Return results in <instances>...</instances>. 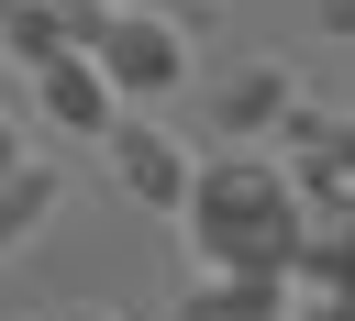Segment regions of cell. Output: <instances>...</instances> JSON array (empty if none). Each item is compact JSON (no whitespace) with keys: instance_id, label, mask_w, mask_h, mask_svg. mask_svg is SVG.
Wrapping results in <instances>:
<instances>
[{"instance_id":"cell-7","label":"cell","mask_w":355,"mask_h":321,"mask_svg":"<svg viewBox=\"0 0 355 321\" xmlns=\"http://www.w3.org/2000/svg\"><path fill=\"white\" fill-rule=\"evenodd\" d=\"M288 100H300L288 66H233V77H211V133H222V144H266Z\"/></svg>"},{"instance_id":"cell-14","label":"cell","mask_w":355,"mask_h":321,"mask_svg":"<svg viewBox=\"0 0 355 321\" xmlns=\"http://www.w3.org/2000/svg\"><path fill=\"white\" fill-rule=\"evenodd\" d=\"M0 11H11V0H0Z\"/></svg>"},{"instance_id":"cell-3","label":"cell","mask_w":355,"mask_h":321,"mask_svg":"<svg viewBox=\"0 0 355 321\" xmlns=\"http://www.w3.org/2000/svg\"><path fill=\"white\" fill-rule=\"evenodd\" d=\"M100 144H111V188H122L133 210H178V199H189V166H200V155H189L166 122H111Z\"/></svg>"},{"instance_id":"cell-9","label":"cell","mask_w":355,"mask_h":321,"mask_svg":"<svg viewBox=\"0 0 355 321\" xmlns=\"http://www.w3.org/2000/svg\"><path fill=\"white\" fill-rule=\"evenodd\" d=\"M0 44H11V66L33 77L44 55H67V11H55V0H11V11H0Z\"/></svg>"},{"instance_id":"cell-1","label":"cell","mask_w":355,"mask_h":321,"mask_svg":"<svg viewBox=\"0 0 355 321\" xmlns=\"http://www.w3.org/2000/svg\"><path fill=\"white\" fill-rule=\"evenodd\" d=\"M178 221H189V244H200V266H211V277H288L300 188H288V166H266L255 144H233V155L189 166Z\"/></svg>"},{"instance_id":"cell-11","label":"cell","mask_w":355,"mask_h":321,"mask_svg":"<svg viewBox=\"0 0 355 321\" xmlns=\"http://www.w3.org/2000/svg\"><path fill=\"white\" fill-rule=\"evenodd\" d=\"M322 33H344V44H355V0H322Z\"/></svg>"},{"instance_id":"cell-4","label":"cell","mask_w":355,"mask_h":321,"mask_svg":"<svg viewBox=\"0 0 355 321\" xmlns=\"http://www.w3.org/2000/svg\"><path fill=\"white\" fill-rule=\"evenodd\" d=\"M288 288H355V188H311V199H300Z\"/></svg>"},{"instance_id":"cell-13","label":"cell","mask_w":355,"mask_h":321,"mask_svg":"<svg viewBox=\"0 0 355 321\" xmlns=\"http://www.w3.org/2000/svg\"><path fill=\"white\" fill-rule=\"evenodd\" d=\"M55 321H111V310H55Z\"/></svg>"},{"instance_id":"cell-6","label":"cell","mask_w":355,"mask_h":321,"mask_svg":"<svg viewBox=\"0 0 355 321\" xmlns=\"http://www.w3.org/2000/svg\"><path fill=\"white\" fill-rule=\"evenodd\" d=\"M277 144H288V188H300V199H311V188H355V122L288 100V111H277Z\"/></svg>"},{"instance_id":"cell-8","label":"cell","mask_w":355,"mask_h":321,"mask_svg":"<svg viewBox=\"0 0 355 321\" xmlns=\"http://www.w3.org/2000/svg\"><path fill=\"white\" fill-rule=\"evenodd\" d=\"M288 310V277H200L178 321H277Z\"/></svg>"},{"instance_id":"cell-2","label":"cell","mask_w":355,"mask_h":321,"mask_svg":"<svg viewBox=\"0 0 355 321\" xmlns=\"http://www.w3.org/2000/svg\"><path fill=\"white\" fill-rule=\"evenodd\" d=\"M100 77H111V100H166L178 77H189V33L166 22V11H144V0H122L111 22H100Z\"/></svg>"},{"instance_id":"cell-12","label":"cell","mask_w":355,"mask_h":321,"mask_svg":"<svg viewBox=\"0 0 355 321\" xmlns=\"http://www.w3.org/2000/svg\"><path fill=\"white\" fill-rule=\"evenodd\" d=\"M0 166H22V133H11V122H0Z\"/></svg>"},{"instance_id":"cell-10","label":"cell","mask_w":355,"mask_h":321,"mask_svg":"<svg viewBox=\"0 0 355 321\" xmlns=\"http://www.w3.org/2000/svg\"><path fill=\"white\" fill-rule=\"evenodd\" d=\"M44 210H55V166H33V155H22V166H0V244H22Z\"/></svg>"},{"instance_id":"cell-5","label":"cell","mask_w":355,"mask_h":321,"mask_svg":"<svg viewBox=\"0 0 355 321\" xmlns=\"http://www.w3.org/2000/svg\"><path fill=\"white\" fill-rule=\"evenodd\" d=\"M33 111H44L55 133H89V144H100V133H111V77H100V55H89V44L44 55V66H33Z\"/></svg>"}]
</instances>
